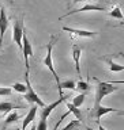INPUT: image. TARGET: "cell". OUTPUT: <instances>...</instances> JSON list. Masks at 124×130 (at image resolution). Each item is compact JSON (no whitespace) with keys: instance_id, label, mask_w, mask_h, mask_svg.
<instances>
[{"instance_id":"1","label":"cell","mask_w":124,"mask_h":130,"mask_svg":"<svg viewBox=\"0 0 124 130\" xmlns=\"http://www.w3.org/2000/svg\"><path fill=\"white\" fill-rule=\"evenodd\" d=\"M56 39H57V37H56V35H52V37H51V39H49V42H48V45H47V57L44 58L42 62H44L45 67H47L49 71H51L52 76L55 77V81H56V84H57V88H59L60 98H64L63 91H60V77H59V75L56 73L55 67H53V61H52V49H53V45H55Z\"/></svg>"},{"instance_id":"2","label":"cell","mask_w":124,"mask_h":130,"mask_svg":"<svg viewBox=\"0 0 124 130\" xmlns=\"http://www.w3.org/2000/svg\"><path fill=\"white\" fill-rule=\"evenodd\" d=\"M116 91H119V87H115L113 83H106V81L97 80V91H96V100H94L93 112L98 108V106H101V102L106 95H109L112 92H116Z\"/></svg>"},{"instance_id":"3","label":"cell","mask_w":124,"mask_h":130,"mask_svg":"<svg viewBox=\"0 0 124 130\" xmlns=\"http://www.w3.org/2000/svg\"><path fill=\"white\" fill-rule=\"evenodd\" d=\"M25 80H26V92L23 93V98L25 100L29 102V103H34L36 106L38 107H44L45 103L41 100V98L37 95V92L33 89L31 87V83H30V79H29V65H26V72H25Z\"/></svg>"},{"instance_id":"4","label":"cell","mask_w":124,"mask_h":130,"mask_svg":"<svg viewBox=\"0 0 124 130\" xmlns=\"http://www.w3.org/2000/svg\"><path fill=\"white\" fill-rule=\"evenodd\" d=\"M25 34V27H23V18L19 20H15L12 26V39L18 45L19 49H22V37Z\"/></svg>"},{"instance_id":"5","label":"cell","mask_w":124,"mask_h":130,"mask_svg":"<svg viewBox=\"0 0 124 130\" xmlns=\"http://www.w3.org/2000/svg\"><path fill=\"white\" fill-rule=\"evenodd\" d=\"M20 50H22L23 57H25V64L29 65V57L33 56V47H31V43L27 38L26 32H25L23 37H22V49H20Z\"/></svg>"},{"instance_id":"6","label":"cell","mask_w":124,"mask_h":130,"mask_svg":"<svg viewBox=\"0 0 124 130\" xmlns=\"http://www.w3.org/2000/svg\"><path fill=\"white\" fill-rule=\"evenodd\" d=\"M64 100H65V96H64V98H60L59 100L53 102V103L48 104V106L45 104L44 107H41V114H40V115H41V118H40V119H44V121H47V119H48V117L51 115V112L53 111V108H56L57 106H59V104L61 103V102H64Z\"/></svg>"},{"instance_id":"7","label":"cell","mask_w":124,"mask_h":130,"mask_svg":"<svg viewBox=\"0 0 124 130\" xmlns=\"http://www.w3.org/2000/svg\"><path fill=\"white\" fill-rule=\"evenodd\" d=\"M63 31H67L72 35H78V37H85V38H93L97 35V31H89V30H79V28H72V27H63Z\"/></svg>"},{"instance_id":"8","label":"cell","mask_w":124,"mask_h":130,"mask_svg":"<svg viewBox=\"0 0 124 130\" xmlns=\"http://www.w3.org/2000/svg\"><path fill=\"white\" fill-rule=\"evenodd\" d=\"M85 11H106L105 7H101V6H97V4H86L85 7L82 8H78V10H74V11H68L64 16H61L60 19L65 18V16H70V15H74V14H78V12H85Z\"/></svg>"},{"instance_id":"9","label":"cell","mask_w":124,"mask_h":130,"mask_svg":"<svg viewBox=\"0 0 124 130\" xmlns=\"http://www.w3.org/2000/svg\"><path fill=\"white\" fill-rule=\"evenodd\" d=\"M7 27H8V18H7L6 10L2 7L0 8V46H2V42H3V38H4V34H6Z\"/></svg>"},{"instance_id":"10","label":"cell","mask_w":124,"mask_h":130,"mask_svg":"<svg viewBox=\"0 0 124 130\" xmlns=\"http://www.w3.org/2000/svg\"><path fill=\"white\" fill-rule=\"evenodd\" d=\"M109 112H117V114H120V115H123V111H120V110H117V108H110V107H104V106H98V108L92 114V115L96 117V118H101L102 115L109 114Z\"/></svg>"},{"instance_id":"11","label":"cell","mask_w":124,"mask_h":130,"mask_svg":"<svg viewBox=\"0 0 124 130\" xmlns=\"http://www.w3.org/2000/svg\"><path fill=\"white\" fill-rule=\"evenodd\" d=\"M37 107H38V106H31V107H30L29 112L26 114V117H25V119L22 122V127H20V130H25L29 123H31V122L34 121V118L37 115Z\"/></svg>"},{"instance_id":"12","label":"cell","mask_w":124,"mask_h":130,"mask_svg":"<svg viewBox=\"0 0 124 130\" xmlns=\"http://www.w3.org/2000/svg\"><path fill=\"white\" fill-rule=\"evenodd\" d=\"M81 54H82V49L76 45L72 46V57H74V61H75V69L78 72V75H81V64H79V58H81Z\"/></svg>"},{"instance_id":"13","label":"cell","mask_w":124,"mask_h":130,"mask_svg":"<svg viewBox=\"0 0 124 130\" xmlns=\"http://www.w3.org/2000/svg\"><path fill=\"white\" fill-rule=\"evenodd\" d=\"M19 119V114L18 112H15V111H11L10 114H8V117L4 119L3 122V127H7L8 125H11V123H14V122H16Z\"/></svg>"},{"instance_id":"14","label":"cell","mask_w":124,"mask_h":130,"mask_svg":"<svg viewBox=\"0 0 124 130\" xmlns=\"http://www.w3.org/2000/svg\"><path fill=\"white\" fill-rule=\"evenodd\" d=\"M81 126H82V122L79 119H71L70 123L67 126H64L61 130H79Z\"/></svg>"},{"instance_id":"15","label":"cell","mask_w":124,"mask_h":130,"mask_svg":"<svg viewBox=\"0 0 124 130\" xmlns=\"http://www.w3.org/2000/svg\"><path fill=\"white\" fill-rule=\"evenodd\" d=\"M105 60H106V62L109 64V69L112 72H121V71H124V65L113 62V60H110V58H105Z\"/></svg>"},{"instance_id":"16","label":"cell","mask_w":124,"mask_h":130,"mask_svg":"<svg viewBox=\"0 0 124 130\" xmlns=\"http://www.w3.org/2000/svg\"><path fill=\"white\" fill-rule=\"evenodd\" d=\"M65 104H67V108H68V112H72L74 115L76 117V119L82 121V114H81V110L76 108L75 106H74L72 103H70V102H65Z\"/></svg>"},{"instance_id":"17","label":"cell","mask_w":124,"mask_h":130,"mask_svg":"<svg viewBox=\"0 0 124 130\" xmlns=\"http://www.w3.org/2000/svg\"><path fill=\"white\" fill-rule=\"evenodd\" d=\"M108 15L112 16V18H117V19H120V20H123V18H124L123 14H121V11H120V7H119V6L112 7V10L108 12Z\"/></svg>"},{"instance_id":"18","label":"cell","mask_w":124,"mask_h":130,"mask_svg":"<svg viewBox=\"0 0 124 130\" xmlns=\"http://www.w3.org/2000/svg\"><path fill=\"white\" fill-rule=\"evenodd\" d=\"M75 89H79L81 93H86L90 91V85L86 83V81H78V83H75Z\"/></svg>"},{"instance_id":"19","label":"cell","mask_w":124,"mask_h":130,"mask_svg":"<svg viewBox=\"0 0 124 130\" xmlns=\"http://www.w3.org/2000/svg\"><path fill=\"white\" fill-rule=\"evenodd\" d=\"M85 98H86L85 93H79V95H76L75 98H74V100L71 102V103H72L74 106H75L76 108H79L81 106L85 103Z\"/></svg>"},{"instance_id":"20","label":"cell","mask_w":124,"mask_h":130,"mask_svg":"<svg viewBox=\"0 0 124 130\" xmlns=\"http://www.w3.org/2000/svg\"><path fill=\"white\" fill-rule=\"evenodd\" d=\"M12 108H16L10 102H0V112H10Z\"/></svg>"},{"instance_id":"21","label":"cell","mask_w":124,"mask_h":130,"mask_svg":"<svg viewBox=\"0 0 124 130\" xmlns=\"http://www.w3.org/2000/svg\"><path fill=\"white\" fill-rule=\"evenodd\" d=\"M63 88H65V89H75V81L74 80L60 81V91H63Z\"/></svg>"},{"instance_id":"22","label":"cell","mask_w":124,"mask_h":130,"mask_svg":"<svg viewBox=\"0 0 124 130\" xmlns=\"http://www.w3.org/2000/svg\"><path fill=\"white\" fill-rule=\"evenodd\" d=\"M10 88L14 89V91H16V92H20V93L26 92V85L22 84V83H15V84H12Z\"/></svg>"},{"instance_id":"23","label":"cell","mask_w":124,"mask_h":130,"mask_svg":"<svg viewBox=\"0 0 124 130\" xmlns=\"http://www.w3.org/2000/svg\"><path fill=\"white\" fill-rule=\"evenodd\" d=\"M36 129L37 130H48V122L44 119H40V122L36 125Z\"/></svg>"},{"instance_id":"24","label":"cell","mask_w":124,"mask_h":130,"mask_svg":"<svg viewBox=\"0 0 124 130\" xmlns=\"http://www.w3.org/2000/svg\"><path fill=\"white\" fill-rule=\"evenodd\" d=\"M12 93V89L10 87H0V96H8Z\"/></svg>"},{"instance_id":"25","label":"cell","mask_w":124,"mask_h":130,"mask_svg":"<svg viewBox=\"0 0 124 130\" xmlns=\"http://www.w3.org/2000/svg\"><path fill=\"white\" fill-rule=\"evenodd\" d=\"M81 2H89V0H72V4H78Z\"/></svg>"},{"instance_id":"26","label":"cell","mask_w":124,"mask_h":130,"mask_svg":"<svg viewBox=\"0 0 124 130\" xmlns=\"http://www.w3.org/2000/svg\"><path fill=\"white\" fill-rule=\"evenodd\" d=\"M98 130H106V129H105L104 126H102V125L100 123V125H98Z\"/></svg>"},{"instance_id":"27","label":"cell","mask_w":124,"mask_h":130,"mask_svg":"<svg viewBox=\"0 0 124 130\" xmlns=\"http://www.w3.org/2000/svg\"><path fill=\"white\" fill-rule=\"evenodd\" d=\"M30 130H37V129H36V123L31 125V129H30Z\"/></svg>"},{"instance_id":"28","label":"cell","mask_w":124,"mask_h":130,"mask_svg":"<svg viewBox=\"0 0 124 130\" xmlns=\"http://www.w3.org/2000/svg\"><path fill=\"white\" fill-rule=\"evenodd\" d=\"M0 8H2V4H0Z\"/></svg>"},{"instance_id":"29","label":"cell","mask_w":124,"mask_h":130,"mask_svg":"<svg viewBox=\"0 0 124 130\" xmlns=\"http://www.w3.org/2000/svg\"><path fill=\"white\" fill-rule=\"evenodd\" d=\"M0 47H2V46H0Z\"/></svg>"}]
</instances>
